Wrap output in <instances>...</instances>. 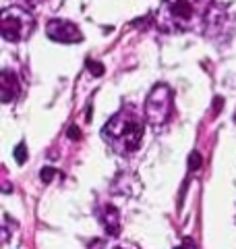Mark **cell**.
Returning a JSON list of instances; mask_svg holds the SVG:
<instances>
[{
  "label": "cell",
  "instance_id": "cell-15",
  "mask_svg": "<svg viewBox=\"0 0 236 249\" xmlns=\"http://www.w3.org/2000/svg\"><path fill=\"white\" fill-rule=\"evenodd\" d=\"M234 121H236V114H234Z\"/></svg>",
  "mask_w": 236,
  "mask_h": 249
},
{
  "label": "cell",
  "instance_id": "cell-4",
  "mask_svg": "<svg viewBox=\"0 0 236 249\" xmlns=\"http://www.w3.org/2000/svg\"><path fill=\"white\" fill-rule=\"evenodd\" d=\"M172 114V91L166 83H157L155 88L149 91L147 102H145V119L160 127Z\"/></svg>",
  "mask_w": 236,
  "mask_h": 249
},
{
  "label": "cell",
  "instance_id": "cell-13",
  "mask_svg": "<svg viewBox=\"0 0 236 249\" xmlns=\"http://www.w3.org/2000/svg\"><path fill=\"white\" fill-rule=\"evenodd\" d=\"M176 249H197V245L193 243V241H191V239H185V241H183V243H180V245H178Z\"/></svg>",
  "mask_w": 236,
  "mask_h": 249
},
{
  "label": "cell",
  "instance_id": "cell-1",
  "mask_svg": "<svg viewBox=\"0 0 236 249\" xmlns=\"http://www.w3.org/2000/svg\"><path fill=\"white\" fill-rule=\"evenodd\" d=\"M101 135L116 152L131 154L139 147L141 137H143V121L139 119V114L133 108H122L106 123V127L101 129Z\"/></svg>",
  "mask_w": 236,
  "mask_h": 249
},
{
  "label": "cell",
  "instance_id": "cell-11",
  "mask_svg": "<svg viewBox=\"0 0 236 249\" xmlns=\"http://www.w3.org/2000/svg\"><path fill=\"white\" fill-rule=\"evenodd\" d=\"M52 177H54V168H44V170H42V181H44V183H48Z\"/></svg>",
  "mask_w": 236,
  "mask_h": 249
},
{
  "label": "cell",
  "instance_id": "cell-10",
  "mask_svg": "<svg viewBox=\"0 0 236 249\" xmlns=\"http://www.w3.org/2000/svg\"><path fill=\"white\" fill-rule=\"evenodd\" d=\"M87 67H89V71H91L93 75H101V73H104V69H101V65H100V62L87 60Z\"/></svg>",
  "mask_w": 236,
  "mask_h": 249
},
{
  "label": "cell",
  "instance_id": "cell-14",
  "mask_svg": "<svg viewBox=\"0 0 236 249\" xmlns=\"http://www.w3.org/2000/svg\"><path fill=\"white\" fill-rule=\"evenodd\" d=\"M116 249H127V247H116Z\"/></svg>",
  "mask_w": 236,
  "mask_h": 249
},
{
  "label": "cell",
  "instance_id": "cell-5",
  "mask_svg": "<svg viewBox=\"0 0 236 249\" xmlns=\"http://www.w3.org/2000/svg\"><path fill=\"white\" fill-rule=\"evenodd\" d=\"M46 34L50 40L54 42H62V44H75L83 40V34L79 31L75 23H70L67 19H52L46 25Z\"/></svg>",
  "mask_w": 236,
  "mask_h": 249
},
{
  "label": "cell",
  "instance_id": "cell-6",
  "mask_svg": "<svg viewBox=\"0 0 236 249\" xmlns=\"http://www.w3.org/2000/svg\"><path fill=\"white\" fill-rule=\"evenodd\" d=\"M0 89H2V100L6 104L13 102L15 98L19 96V79L17 73L11 71V69H4L2 77H0Z\"/></svg>",
  "mask_w": 236,
  "mask_h": 249
},
{
  "label": "cell",
  "instance_id": "cell-9",
  "mask_svg": "<svg viewBox=\"0 0 236 249\" xmlns=\"http://www.w3.org/2000/svg\"><path fill=\"white\" fill-rule=\"evenodd\" d=\"M199 166H201V156H199V152H193V154H191V162H188V168L197 170Z\"/></svg>",
  "mask_w": 236,
  "mask_h": 249
},
{
  "label": "cell",
  "instance_id": "cell-12",
  "mask_svg": "<svg viewBox=\"0 0 236 249\" xmlns=\"http://www.w3.org/2000/svg\"><path fill=\"white\" fill-rule=\"evenodd\" d=\"M19 2L25 6V9H31V6H37V4H42L44 0H19Z\"/></svg>",
  "mask_w": 236,
  "mask_h": 249
},
{
  "label": "cell",
  "instance_id": "cell-2",
  "mask_svg": "<svg viewBox=\"0 0 236 249\" xmlns=\"http://www.w3.org/2000/svg\"><path fill=\"white\" fill-rule=\"evenodd\" d=\"M199 19L197 0H164L160 9V23L168 31L191 29Z\"/></svg>",
  "mask_w": 236,
  "mask_h": 249
},
{
  "label": "cell",
  "instance_id": "cell-3",
  "mask_svg": "<svg viewBox=\"0 0 236 249\" xmlns=\"http://www.w3.org/2000/svg\"><path fill=\"white\" fill-rule=\"evenodd\" d=\"M35 19L25 6H9L2 11V36L9 42H23L31 36Z\"/></svg>",
  "mask_w": 236,
  "mask_h": 249
},
{
  "label": "cell",
  "instance_id": "cell-8",
  "mask_svg": "<svg viewBox=\"0 0 236 249\" xmlns=\"http://www.w3.org/2000/svg\"><path fill=\"white\" fill-rule=\"evenodd\" d=\"M15 160L23 164L27 160V150H25V143H19V147H15Z\"/></svg>",
  "mask_w": 236,
  "mask_h": 249
},
{
  "label": "cell",
  "instance_id": "cell-7",
  "mask_svg": "<svg viewBox=\"0 0 236 249\" xmlns=\"http://www.w3.org/2000/svg\"><path fill=\"white\" fill-rule=\"evenodd\" d=\"M100 222L110 237H118V232H120V218H118V210L114 206H104L100 210Z\"/></svg>",
  "mask_w": 236,
  "mask_h": 249
}]
</instances>
